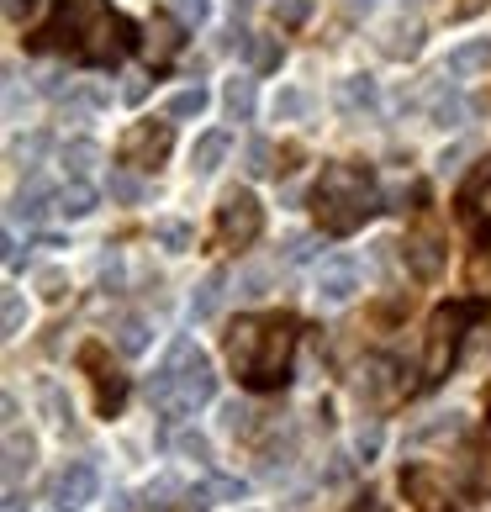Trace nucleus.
I'll list each match as a JSON object with an SVG mask.
<instances>
[{
    "mask_svg": "<svg viewBox=\"0 0 491 512\" xmlns=\"http://www.w3.org/2000/svg\"><path fill=\"white\" fill-rule=\"evenodd\" d=\"M32 512H69V507H64V502H59V497H43V502H37V507H32Z\"/></svg>",
    "mask_w": 491,
    "mask_h": 512,
    "instance_id": "603ef678",
    "label": "nucleus"
},
{
    "mask_svg": "<svg viewBox=\"0 0 491 512\" xmlns=\"http://www.w3.org/2000/svg\"><path fill=\"white\" fill-rule=\"evenodd\" d=\"M375 6H381V0H344V11H349V16H370Z\"/></svg>",
    "mask_w": 491,
    "mask_h": 512,
    "instance_id": "09e8293b",
    "label": "nucleus"
},
{
    "mask_svg": "<svg viewBox=\"0 0 491 512\" xmlns=\"http://www.w3.org/2000/svg\"><path fill=\"white\" fill-rule=\"evenodd\" d=\"M80 370L90 375V386H96V407H101V417H117V412L127 407V375L111 365L106 344H85V349H80Z\"/></svg>",
    "mask_w": 491,
    "mask_h": 512,
    "instance_id": "0eeeda50",
    "label": "nucleus"
},
{
    "mask_svg": "<svg viewBox=\"0 0 491 512\" xmlns=\"http://www.w3.org/2000/svg\"><path fill=\"white\" fill-rule=\"evenodd\" d=\"M96 491H101V476H96V465L90 460H69L59 476H53V497H59L69 512H80L96 502Z\"/></svg>",
    "mask_w": 491,
    "mask_h": 512,
    "instance_id": "1a4fd4ad",
    "label": "nucleus"
},
{
    "mask_svg": "<svg viewBox=\"0 0 491 512\" xmlns=\"http://www.w3.org/2000/svg\"><path fill=\"white\" fill-rule=\"evenodd\" d=\"M486 259H491V233H486Z\"/></svg>",
    "mask_w": 491,
    "mask_h": 512,
    "instance_id": "5fc2aeb1",
    "label": "nucleus"
},
{
    "mask_svg": "<svg viewBox=\"0 0 491 512\" xmlns=\"http://www.w3.org/2000/svg\"><path fill=\"white\" fill-rule=\"evenodd\" d=\"M217 396V370L191 338H175L164 354L159 375L148 381V402H154L164 417H191L196 407H206Z\"/></svg>",
    "mask_w": 491,
    "mask_h": 512,
    "instance_id": "20e7f679",
    "label": "nucleus"
},
{
    "mask_svg": "<svg viewBox=\"0 0 491 512\" xmlns=\"http://www.w3.org/2000/svg\"><path fill=\"white\" fill-rule=\"evenodd\" d=\"M122 96H127V101H143V96H148V80H132V85L122 90Z\"/></svg>",
    "mask_w": 491,
    "mask_h": 512,
    "instance_id": "3c124183",
    "label": "nucleus"
},
{
    "mask_svg": "<svg viewBox=\"0 0 491 512\" xmlns=\"http://www.w3.org/2000/svg\"><path fill=\"white\" fill-rule=\"evenodd\" d=\"M354 449H360L365 460H370V454L381 449V428H360V439H354Z\"/></svg>",
    "mask_w": 491,
    "mask_h": 512,
    "instance_id": "49530a36",
    "label": "nucleus"
},
{
    "mask_svg": "<svg viewBox=\"0 0 491 512\" xmlns=\"http://www.w3.org/2000/svg\"><path fill=\"white\" fill-rule=\"evenodd\" d=\"M470 322H476L470 301H449V307L433 312L428 333H423V375L428 381H444V375L455 370V354H460V338H465Z\"/></svg>",
    "mask_w": 491,
    "mask_h": 512,
    "instance_id": "39448f33",
    "label": "nucleus"
},
{
    "mask_svg": "<svg viewBox=\"0 0 491 512\" xmlns=\"http://www.w3.org/2000/svg\"><path fill=\"white\" fill-rule=\"evenodd\" d=\"M37 6V0H6V16H11V22H22V11H32Z\"/></svg>",
    "mask_w": 491,
    "mask_h": 512,
    "instance_id": "8fccbe9b",
    "label": "nucleus"
},
{
    "mask_svg": "<svg viewBox=\"0 0 491 512\" xmlns=\"http://www.w3.org/2000/svg\"><path fill=\"white\" fill-rule=\"evenodd\" d=\"M32 460H37V444H32V439H22L16 428H6V491L22 486V476L32 470Z\"/></svg>",
    "mask_w": 491,
    "mask_h": 512,
    "instance_id": "a211bd4d",
    "label": "nucleus"
},
{
    "mask_svg": "<svg viewBox=\"0 0 491 512\" xmlns=\"http://www.w3.org/2000/svg\"><path fill=\"white\" fill-rule=\"evenodd\" d=\"M43 148H48V132H32V138H22L11 148V159L16 164H32V159H43Z\"/></svg>",
    "mask_w": 491,
    "mask_h": 512,
    "instance_id": "e433bc0d",
    "label": "nucleus"
},
{
    "mask_svg": "<svg viewBox=\"0 0 491 512\" xmlns=\"http://www.w3.org/2000/svg\"><path fill=\"white\" fill-rule=\"evenodd\" d=\"M301 344V322L291 312H264V317H238L228 333V365L249 391H280L291 381Z\"/></svg>",
    "mask_w": 491,
    "mask_h": 512,
    "instance_id": "f257e3e1",
    "label": "nucleus"
},
{
    "mask_svg": "<svg viewBox=\"0 0 491 512\" xmlns=\"http://www.w3.org/2000/svg\"><path fill=\"white\" fill-rule=\"evenodd\" d=\"M111 196H117V201H143V180H132V175H111Z\"/></svg>",
    "mask_w": 491,
    "mask_h": 512,
    "instance_id": "58836bf2",
    "label": "nucleus"
},
{
    "mask_svg": "<svg viewBox=\"0 0 491 512\" xmlns=\"http://www.w3.org/2000/svg\"><path fill=\"white\" fill-rule=\"evenodd\" d=\"M243 169H249L254 180L275 175V169H280V154H275V143H270V138H254V143H249V154H243Z\"/></svg>",
    "mask_w": 491,
    "mask_h": 512,
    "instance_id": "cd10ccee",
    "label": "nucleus"
},
{
    "mask_svg": "<svg viewBox=\"0 0 491 512\" xmlns=\"http://www.w3.org/2000/svg\"><path fill=\"white\" fill-rule=\"evenodd\" d=\"M428 117H433V127H460L465 122V101L460 96H439L428 106Z\"/></svg>",
    "mask_w": 491,
    "mask_h": 512,
    "instance_id": "473e14b6",
    "label": "nucleus"
},
{
    "mask_svg": "<svg viewBox=\"0 0 491 512\" xmlns=\"http://www.w3.org/2000/svg\"><path fill=\"white\" fill-rule=\"evenodd\" d=\"M407 264H412L418 275H439V264H444V254H439V238H433V233L407 238Z\"/></svg>",
    "mask_w": 491,
    "mask_h": 512,
    "instance_id": "b1692460",
    "label": "nucleus"
},
{
    "mask_svg": "<svg viewBox=\"0 0 491 512\" xmlns=\"http://www.w3.org/2000/svg\"><path fill=\"white\" fill-rule=\"evenodd\" d=\"M307 254H312V238H307V233H291V238H286V259L296 264V259H307Z\"/></svg>",
    "mask_w": 491,
    "mask_h": 512,
    "instance_id": "a18cd8bd",
    "label": "nucleus"
},
{
    "mask_svg": "<svg viewBox=\"0 0 491 512\" xmlns=\"http://www.w3.org/2000/svg\"><path fill=\"white\" fill-rule=\"evenodd\" d=\"M175 449L185 454V460H212V444H206L201 433H180V439H175Z\"/></svg>",
    "mask_w": 491,
    "mask_h": 512,
    "instance_id": "4c0bfd02",
    "label": "nucleus"
},
{
    "mask_svg": "<svg viewBox=\"0 0 491 512\" xmlns=\"http://www.w3.org/2000/svg\"><path fill=\"white\" fill-rule=\"evenodd\" d=\"M154 238L164 243L169 254H185V249H191V227H185V222H159Z\"/></svg>",
    "mask_w": 491,
    "mask_h": 512,
    "instance_id": "f704fd0d",
    "label": "nucleus"
},
{
    "mask_svg": "<svg viewBox=\"0 0 491 512\" xmlns=\"http://www.w3.org/2000/svg\"><path fill=\"white\" fill-rule=\"evenodd\" d=\"M418 48H423V22L418 16H396V22L386 27V37H381V53L386 59H412Z\"/></svg>",
    "mask_w": 491,
    "mask_h": 512,
    "instance_id": "f3484780",
    "label": "nucleus"
},
{
    "mask_svg": "<svg viewBox=\"0 0 491 512\" xmlns=\"http://www.w3.org/2000/svg\"><path fill=\"white\" fill-rule=\"evenodd\" d=\"M491 191V159H481L476 164V175L465 180V191H460V212H476V201Z\"/></svg>",
    "mask_w": 491,
    "mask_h": 512,
    "instance_id": "7c9ffc66",
    "label": "nucleus"
},
{
    "mask_svg": "<svg viewBox=\"0 0 491 512\" xmlns=\"http://www.w3.org/2000/svg\"><path fill=\"white\" fill-rule=\"evenodd\" d=\"M43 296H48V301H59V296H64V275H59V270H48V275H43Z\"/></svg>",
    "mask_w": 491,
    "mask_h": 512,
    "instance_id": "de8ad7c7",
    "label": "nucleus"
},
{
    "mask_svg": "<svg viewBox=\"0 0 491 512\" xmlns=\"http://www.w3.org/2000/svg\"><path fill=\"white\" fill-rule=\"evenodd\" d=\"M275 16H280V22H301V16H307V0H280V6H275Z\"/></svg>",
    "mask_w": 491,
    "mask_h": 512,
    "instance_id": "c03bdc74",
    "label": "nucleus"
},
{
    "mask_svg": "<svg viewBox=\"0 0 491 512\" xmlns=\"http://www.w3.org/2000/svg\"><path fill=\"white\" fill-rule=\"evenodd\" d=\"M185 27H191V22H180V16H154V22H148V37H143L148 64L164 69L169 59H175V53L185 48Z\"/></svg>",
    "mask_w": 491,
    "mask_h": 512,
    "instance_id": "9b49d317",
    "label": "nucleus"
},
{
    "mask_svg": "<svg viewBox=\"0 0 491 512\" xmlns=\"http://www.w3.org/2000/svg\"><path fill=\"white\" fill-rule=\"evenodd\" d=\"M43 412H48V428L53 433H69L74 428V407H69V396H64V386H43Z\"/></svg>",
    "mask_w": 491,
    "mask_h": 512,
    "instance_id": "a878e982",
    "label": "nucleus"
},
{
    "mask_svg": "<svg viewBox=\"0 0 491 512\" xmlns=\"http://www.w3.org/2000/svg\"><path fill=\"white\" fill-rule=\"evenodd\" d=\"M486 423H491V386H486Z\"/></svg>",
    "mask_w": 491,
    "mask_h": 512,
    "instance_id": "864d4df0",
    "label": "nucleus"
},
{
    "mask_svg": "<svg viewBox=\"0 0 491 512\" xmlns=\"http://www.w3.org/2000/svg\"><path fill=\"white\" fill-rule=\"evenodd\" d=\"M307 90H275V101H270V111H275V122H301V117H307Z\"/></svg>",
    "mask_w": 491,
    "mask_h": 512,
    "instance_id": "c85d7f7f",
    "label": "nucleus"
},
{
    "mask_svg": "<svg viewBox=\"0 0 491 512\" xmlns=\"http://www.w3.org/2000/svg\"><path fill=\"white\" fill-rule=\"evenodd\" d=\"M249 407H243V402H228V407H222V428H228V433H243V428H249Z\"/></svg>",
    "mask_w": 491,
    "mask_h": 512,
    "instance_id": "a19ab883",
    "label": "nucleus"
},
{
    "mask_svg": "<svg viewBox=\"0 0 491 512\" xmlns=\"http://www.w3.org/2000/svg\"><path fill=\"white\" fill-rule=\"evenodd\" d=\"M222 159H228V132H206V138H196L191 148V169L206 180V175H217Z\"/></svg>",
    "mask_w": 491,
    "mask_h": 512,
    "instance_id": "6ab92c4d",
    "label": "nucleus"
},
{
    "mask_svg": "<svg viewBox=\"0 0 491 512\" xmlns=\"http://www.w3.org/2000/svg\"><path fill=\"white\" fill-rule=\"evenodd\" d=\"M201 111H206V90H201V85H191V90H180V96H169V111H164V117L191 122V117H201Z\"/></svg>",
    "mask_w": 491,
    "mask_h": 512,
    "instance_id": "c756f323",
    "label": "nucleus"
},
{
    "mask_svg": "<svg viewBox=\"0 0 491 512\" xmlns=\"http://www.w3.org/2000/svg\"><path fill=\"white\" fill-rule=\"evenodd\" d=\"M117 349L122 354H143L148 349V322L143 317H127L122 328H117Z\"/></svg>",
    "mask_w": 491,
    "mask_h": 512,
    "instance_id": "2f4dec72",
    "label": "nucleus"
},
{
    "mask_svg": "<svg viewBox=\"0 0 491 512\" xmlns=\"http://www.w3.org/2000/svg\"><path fill=\"white\" fill-rule=\"evenodd\" d=\"M354 291H360V264L349 254H338L317 270V301L323 307H344V301H354Z\"/></svg>",
    "mask_w": 491,
    "mask_h": 512,
    "instance_id": "9d476101",
    "label": "nucleus"
},
{
    "mask_svg": "<svg viewBox=\"0 0 491 512\" xmlns=\"http://www.w3.org/2000/svg\"><path fill=\"white\" fill-rule=\"evenodd\" d=\"M375 106H381V90H375V80H370V74H354V80H344V85H338V111H344L349 122L370 117Z\"/></svg>",
    "mask_w": 491,
    "mask_h": 512,
    "instance_id": "dca6fc26",
    "label": "nucleus"
},
{
    "mask_svg": "<svg viewBox=\"0 0 491 512\" xmlns=\"http://www.w3.org/2000/svg\"><path fill=\"white\" fill-rule=\"evenodd\" d=\"M259 233H264V206L249 191H233L217 206V243L222 249H249Z\"/></svg>",
    "mask_w": 491,
    "mask_h": 512,
    "instance_id": "423d86ee",
    "label": "nucleus"
},
{
    "mask_svg": "<svg viewBox=\"0 0 491 512\" xmlns=\"http://www.w3.org/2000/svg\"><path fill=\"white\" fill-rule=\"evenodd\" d=\"M22 322H27V301L22 296H6V338H16V333H22Z\"/></svg>",
    "mask_w": 491,
    "mask_h": 512,
    "instance_id": "ea45409f",
    "label": "nucleus"
},
{
    "mask_svg": "<svg viewBox=\"0 0 491 512\" xmlns=\"http://www.w3.org/2000/svg\"><path fill=\"white\" fill-rule=\"evenodd\" d=\"M169 143H175V117H164V122H138V127H127L117 159H122L127 169H159L164 154H169Z\"/></svg>",
    "mask_w": 491,
    "mask_h": 512,
    "instance_id": "6e6552de",
    "label": "nucleus"
},
{
    "mask_svg": "<svg viewBox=\"0 0 491 512\" xmlns=\"http://www.w3.org/2000/svg\"><path fill=\"white\" fill-rule=\"evenodd\" d=\"M249 64H254L259 74L280 69V43H270V37H249Z\"/></svg>",
    "mask_w": 491,
    "mask_h": 512,
    "instance_id": "72a5a7b5",
    "label": "nucleus"
},
{
    "mask_svg": "<svg viewBox=\"0 0 491 512\" xmlns=\"http://www.w3.org/2000/svg\"><path fill=\"white\" fill-rule=\"evenodd\" d=\"M460 491L476 502H491V444H465L460 454Z\"/></svg>",
    "mask_w": 491,
    "mask_h": 512,
    "instance_id": "ddd939ff",
    "label": "nucleus"
},
{
    "mask_svg": "<svg viewBox=\"0 0 491 512\" xmlns=\"http://www.w3.org/2000/svg\"><path fill=\"white\" fill-rule=\"evenodd\" d=\"M481 69H491V37H470V43L449 48V59H444L449 80H470V74H481Z\"/></svg>",
    "mask_w": 491,
    "mask_h": 512,
    "instance_id": "2eb2a0df",
    "label": "nucleus"
},
{
    "mask_svg": "<svg viewBox=\"0 0 491 512\" xmlns=\"http://www.w3.org/2000/svg\"><path fill=\"white\" fill-rule=\"evenodd\" d=\"M90 212H96V185H85V180H69L64 191H59V217L80 222V217H90Z\"/></svg>",
    "mask_w": 491,
    "mask_h": 512,
    "instance_id": "4be33fe9",
    "label": "nucleus"
},
{
    "mask_svg": "<svg viewBox=\"0 0 491 512\" xmlns=\"http://www.w3.org/2000/svg\"><path fill=\"white\" fill-rule=\"evenodd\" d=\"M59 164L69 169V180H85L90 169L101 164V143H90V138H74V143H64V154H59Z\"/></svg>",
    "mask_w": 491,
    "mask_h": 512,
    "instance_id": "aec40b11",
    "label": "nucleus"
},
{
    "mask_svg": "<svg viewBox=\"0 0 491 512\" xmlns=\"http://www.w3.org/2000/svg\"><path fill=\"white\" fill-rule=\"evenodd\" d=\"M37 53H74L80 64H122L132 48V22L106 11L101 0H64L43 32H32Z\"/></svg>",
    "mask_w": 491,
    "mask_h": 512,
    "instance_id": "f03ea898",
    "label": "nucleus"
},
{
    "mask_svg": "<svg viewBox=\"0 0 491 512\" xmlns=\"http://www.w3.org/2000/svg\"><path fill=\"white\" fill-rule=\"evenodd\" d=\"M391 375H396V365H391V359H375V365H370V375L360 381V391H365V396H375V402H391V396L402 391V386L391 381Z\"/></svg>",
    "mask_w": 491,
    "mask_h": 512,
    "instance_id": "bb28decb",
    "label": "nucleus"
},
{
    "mask_svg": "<svg viewBox=\"0 0 491 512\" xmlns=\"http://www.w3.org/2000/svg\"><path fill=\"white\" fill-rule=\"evenodd\" d=\"M264 280H270V275H264V270H249V275L238 280V296H243V301H254V296H264Z\"/></svg>",
    "mask_w": 491,
    "mask_h": 512,
    "instance_id": "37998d69",
    "label": "nucleus"
},
{
    "mask_svg": "<svg viewBox=\"0 0 491 512\" xmlns=\"http://www.w3.org/2000/svg\"><path fill=\"white\" fill-rule=\"evenodd\" d=\"M48 201H53V196H48V185H37V180H32L27 191H16V201H11V222H27V227H32V222H43Z\"/></svg>",
    "mask_w": 491,
    "mask_h": 512,
    "instance_id": "5701e85b",
    "label": "nucleus"
},
{
    "mask_svg": "<svg viewBox=\"0 0 491 512\" xmlns=\"http://www.w3.org/2000/svg\"><path fill=\"white\" fill-rule=\"evenodd\" d=\"M444 433H460V412H444L439 423H423L412 428V444H428V439H444Z\"/></svg>",
    "mask_w": 491,
    "mask_h": 512,
    "instance_id": "c9c22d12",
    "label": "nucleus"
},
{
    "mask_svg": "<svg viewBox=\"0 0 491 512\" xmlns=\"http://www.w3.org/2000/svg\"><path fill=\"white\" fill-rule=\"evenodd\" d=\"M222 106H228L233 122H249L254 117V80H243V74L228 80V85H222Z\"/></svg>",
    "mask_w": 491,
    "mask_h": 512,
    "instance_id": "393cba45",
    "label": "nucleus"
},
{
    "mask_svg": "<svg viewBox=\"0 0 491 512\" xmlns=\"http://www.w3.org/2000/svg\"><path fill=\"white\" fill-rule=\"evenodd\" d=\"M375 175L365 164H328L312 185V212L323 222V233L333 238H349L375 217Z\"/></svg>",
    "mask_w": 491,
    "mask_h": 512,
    "instance_id": "7ed1b4c3",
    "label": "nucleus"
},
{
    "mask_svg": "<svg viewBox=\"0 0 491 512\" xmlns=\"http://www.w3.org/2000/svg\"><path fill=\"white\" fill-rule=\"evenodd\" d=\"M402 491H407V502L418 512H455L449 497H444V486H439V476H433L428 465H407L402 470Z\"/></svg>",
    "mask_w": 491,
    "mask_h": 512,
    "instance_id": "f8f14e48",
    "label": "nucleus"
},
{
    "mask_svg": "<svg viewBox=\"0 0 491 512\" xmlns=\"http://www.w3.org/2000/svg\"><path fill=\"white\" fill-rule=\"evenodd\" d=\"M222 286H228V270H212L196 286V296H191V322H206L217 307H222Z\"/></svg>",
    "mask_w": 491,
    "mask_h": 512,
    "instance_id": "412c9836",
    "label": "nucleus"
},
{
    "mask_svg": "<svg viewBox=\"0 0 491 512\" xmlns=\"http://www.w3.org/2000/svg\"><path fill=\"white\" fill-rule=\"evenodd\" d=\"M175 11H180V22H206V16H212V6H206V0H175Z\"/></svg>",
    "mask_w": 491,
    "mask_h": 512,
    "instance_id": "79ce46f5",
    "label": "nucleus"
},
{
    "mask_svg": "<svg viewBox=\"0 0 491 512\" xmlns=\"http://www.w3.org/2000/svg\"><path fill=\"white\" fill-rule=\"evenodd\" d=\"M243 497H249V481H238V476H206V481H196L191 491H185V502H191L196 512L217 507V502H243Z\"/></svg>",
    "mask_w": 491,
    "mask_h": 512,
    "instance_id": "4468645a",
    "label": "nucleus"
}]
</instances>
